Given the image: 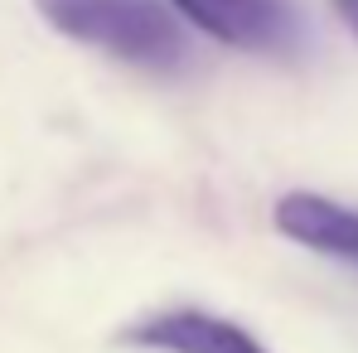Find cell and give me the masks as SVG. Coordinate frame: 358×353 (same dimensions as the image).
Wrapping results in <instances>:
<instances>
[{
    "label": "cell",
    "instance_id": "6da1fadb",
    "mask_svg": "<svg viewBox=\"0 0 358 353\" xmlns=\"http://www.w3.org/2000/svg\"><path fill=\"white\" fill-rule=\"evenodd\" d=\"M63 39L102 49L117 63L175 73L184 63V34L155 0H34Z\"/></svg>",
    "mask_w": 358,
    "mask_h": 353
},
{
    "label": "cell",
    "instance_id": "7a4b0ae2",
    "mask_svg": "<svg viewBox=\"0 0 358 353\" xmlns=\"http://www.w3.org/2000/svg\"><path fill=\"white\" fill-rule=\"evenodd\" d=\"M189 24L247 54L286 59L300 49V15L291 0H175Z\"/></svg>",
    "mask_w": 358,
    "mask_h": 353
},
{
    "label": "cell",
    "instance_id": "3957f363",
    "mask_svg": "<svg viewBox=\"0 0 358 353\" xmlns=\"http://www.w3.org/2000/svg\"><path fill=\"white\" fill-rule=\"evenodd\" d=\"M131 349L150 353H266L262 339H252L242 324L208 315V310H165L126 329Z\"/></svg>",
    "mask_w": 358,
    "mask_h": 353
},
{
    "label": "cell",
    "instance_id": "277c9868",
    "mask_svg": "<svg viewBox=\"0 0 358 353\" xmlns=\"http://www.w3.org/2000/svg\"><path fill=\"white\" fill-rule=\"evenodd\" d=\"M276 228L320 257L358 266V208H344L324 194H286L276 203Z\"/></svg>",
    "mask_w": 358,
    "mask_h": 353
},
{
    "label": "cell",
    "instance_id": "5b68a950",
    "mask_svg": "<svg viewBox=\"0 0 358 353\" xmlns=\"http://www.w3.org/2000/svg\"><path fill=\"white\" fill-rule=\"evenodd\" d=\"M334 15H339V20L358 34V0H334Z\"/></svg>",
    "mask_w": 358,
    "mask_h": 353
}]
</instances>
